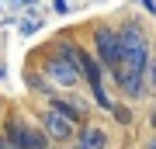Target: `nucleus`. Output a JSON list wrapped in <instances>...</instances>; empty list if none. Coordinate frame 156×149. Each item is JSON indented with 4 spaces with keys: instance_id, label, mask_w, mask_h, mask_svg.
<instances>
[{
    "instance_id": "nucleus-3",
    "label": "nucleus",
    "mask_w": 156,
    "mask_h": 149,
    "mask_svg": "<svg viewBox=\"0 0 156 149\" xmlns=\"http://www.w3.org/2000/svg\"><path fill=\"white\" fill-rule=\"evenodd\" d=\"M7 142H11L14 149H49L45 132L28 128V125H21V122H11V125H7Z\"/></svg>"
},
{
    "instance_id": "nucleus-1",
    "label": "nucleus",
    "mask_w": 156,
    "mask_h": 149,
    "mask_svg": "<svg viewBox=\"0 0 156 149\" xmlns=\"http://www.w3.org/2000/svg\"><path fill=\"white\" fill-rule=\"evenodd\" d=\"M118 45H122V73H142L149 62V38L142 35V28L135 21H125L118 31Z\"/></svg>"
},
{
    "instance_id": "nucleus-4",
    "label": "nucleus",
    "mask_w": 156,
    "mask_h": 149,
    "mask_svg": "<svg viewBox=\"0 0 156 149\" xmlns=\"http://www.w3.org/2000/svg\"><path fill=\"white\" fill-rule=\"evenodd\" d=\"M45 73H49V76L59 83V87H73V83L80 80V76H76V69H73L66 59H59V55H52V59L45 62Z\"/></svg>"
},
{
    "instance_id": "nucleus-7",
    "label": "nucleus",
    "mask_w": 156,
    "mask_h": 149,
    "mask_svg": "<svg viewBox=\"0 0 156 149\" xmlns=\"http://www.w3.org/2000/svg\"><path fill=\"white\" fill-rule=\"evenodd\" d=\"M104 146H108V135L101 132L97 125H87V128H80L76 149H104Z\"/></svg>"
},
{
    "instance_id": "nucleus-12",
    "label": "nucleus",
    "mask_w": 156,
    "mask_h": 149,
    "mask_svg": "<svg viewBox=\"0 0 156 149\" xmlns=\"http://www.w3.org/2000/svg\"><path fill=\"white\" fill-rule=\"evenodd\" d=\"M146 149H156V142H149V146H146Z\"/></svg>"
},
{
    "instance_id": "nucleus-13",
    "label": "nucleus",
    "mask_w": 156,
    "mask_h": 149,
    "mask_svg": "<svg viewBox=\"0 0 156 149\" xmlns=\"http://www.w3.org/2000/svg\"><path fill=\"white\" fill-rule=\"evenodd\" d=\"M153 125H156V111H153Z\"/></svg>"
},
{
    "instance_id": "nucleus-8",
    "label": "nucleus",
    "mask_w": 156,
    "mask_h": 149,
    "mask_svg": "<svg viewBox=\"0 0 156 149\" xmlns=\"http://www.w3.org/2000/svg\"><path fill=\"white\" fill-rule=\"evenodd\" d=\"M142 73H149V87L156 90V62H146V69Z\"/></svg>"
},
{
    "instance_id": "nucleus-9",
    "label": "nucleus",
    "mask_w": 156,
    "mask_h": 149,
    "mask_svg": "<svg viewBox=\"0 0 156 149\" xmlns=\"http://www.w3.org/2000/svg\"><path fill=\"white\" fill-rule=\"evenodd\" d=\"M115 118H118V122H122V125H128V122H132V115H128L125 108H115Z\"/></svg>"
},
{
    "instance_id": "nucleus-5",
    "label": "nucleus",
    "mask_w": 156,
    "mask_h": 149,
    "mask_svg": "<svg viewBox=\"0 0 156 149\" xmlns=\"http://www.w3.org/2000/svg\"><path fill=\"white\" fill-rule=\"evenodd\" d=\"M42 125H45V135H52V139H59V142H62V139H69L73 135V122H66V118H62L59 115V111H45V118H42Z\"/></svg>"
},
{
    "instance_id": "nucleus-6",
    "label": "nucleus",
    "mask_w": 156,
    "mask_h": 149,
    "mask_svg": "<svg viewBox=\"0 0 156 149\" xmlns=\"http://www.w3.org/2000/svg\"><path fill=\"white\" fill-rule=\"evenodd\" d=\"M115 83L122 87V94H125V97H139L142 90H146L142 73H122V69H115Z\"/></svg>"
},
{
    "instance_id": "nucleus-11",
    "label": "nucleus",
    "mask_w": 156,
    "mask_h": 149,
    "mask_svg": "<svg viewBox=\"0 0 156 149\" xmlns=\"http://www.w3.org/2000/svg\"><path fill=\"white\" fill-rule=\"evenodd\" d=\"M146 11H149V14H156V4H153V0H149V4H146Z\"/></svg>"
},
{
    "instance_id": "nucleus-2",
    "label": "nucleus",
    "mask_w": 156,
    "mask_h": 149,
    "mask_svg": "<svg viewBox=\"0 0 156 149\" xmlns=\"http://www.w3.org/2000/svg\"><path fill=\"white\" fill-rule=\"evenodd\" d=\"M94 49H97V66H111L118 69L122 66V45H118V31H111V28H104L101 24L97 31H94Z\"/></svg>"
},
{
    "instance_id": "nucleus-10",
    "label": "nucleus",
    "mask_w": 156,
    "mask_h": 149,
    "mask_svg": "<svg viewBox=\"0 0 156 149\" xmlns=\"http://www.w3.org/2000/svg\"><path fill=\"white\" fill-rule=\"evenodd\" d=\"M0 149H14V146H11V142H7V139H0Z\"/></svg>"
}]
</instances>
